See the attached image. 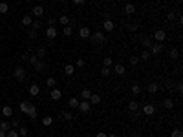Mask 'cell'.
<instances>
[{"label":"cell","mask_w":183,"mask_h":137,"mask_svg":"<svg viewBox=\"0 0 183 137\" xmlns=\"http://www.w3.org/2000/svg\"><path fill=\"white\" fill-rule=\"evenodd\" d=\"M90 42L94 44V46H104L106 44V35H104V31H92V35H90Z\"/></svg>","instance_id":"obj_1"},{"label":"cell","mask_w":183,"mask_h":137,"mask_svg":"<svg viewBox=\"0 0 183 137\" xmlns=\"http://www.w3.org/2000/svg\"><path fill=\"white\" fill-rule=\"evenodd\" d=\"M13 77L17 79V81H26V77H28V70L24 66H17L15 70H13Z\"/></svg>","instance_id":"obj_2"},{"label":"cell","mask_w":183,"mask_h":137,"mask_svg":"<svg viewBox=\"0 0 183 137\" xmlns=\"http://www.w3.org/2000/svg\"><path fill=\"white\" fill-rule=\"evenodd\" d=\"M141 113H143L145 117H152L154 113H156V106H154V104H150V102H148V104H143Z\"/></svg>","instance_id":"obj_3"},{"label":"cell","mask_w":183,"mask_h":137,"mask_svg":"<svg viewBox=\"0 0 183 137\" xmlns=\"http://www.w3.org/2000/svg\"><path fill=\"white\" fill-rule=\"evenodd\" d=\"M152 40H154V42H159V44H163V42L167 40V33H165V29H157V31L154 33V37H152Z\"/></svg>","instance_id":"obj_4"},{"label":"cell","mask_w":183,"mask_h":137,"mask_svg":"<svg viewBox=\"0 0 183 137\" xmlns=\"http://www.w3.org/2000/svg\"><path fill=\"white\" fill-rule=\"evenodd\" d=\"M57 35H59V31H57L55 26H48V28H46V38H48V40H55Z\"/></svg>","instance_id":"obj_5"},{"label":"cell","mask_w":183,"mask_h":137,"mask_svg":"<svg viewBox=\"0 0 183 137\" xmlns=\"http://www.w3.org/2000/svg\"><path fill=\"white\" fill-rule=\"evenodd\" d=\"M33 68H35V72H39V73H44V72H48V64H46L44 60H37L35 64H33Z\"/></svg>","instance_id":"obj_6"},{"label":"cell","mask_w":183,"mask_h":137,"mask_svg":"<svg viewBox=\"0 0 183 137\" xmlns=\"http://www.w3.org/2000/svg\"><path fill=\"white\" fill-rule=\"evenodd\" d=\"M113 29H116V24H113V20L106 18V20L103 22V31H106V33H112Z\"/></svg>","instance_id":"obj_7"},{"label":"cell","mask_w":183,"mask_h":137,"mask_svg":"<svg viewBox=\"0 0 183 137\" xmlns=\"http://www.w3.org/2000/svg\"><path fill=\"white\" fill-rule=\"evenodd\" d=\"M150 55H159V53H161L163 51V44H159V42H154L152 46H150Z\"/></svg>","instance_id":"obj_8"},{"label":"cell","mask_w":183,"mask_h":137,"mask_svg":"<svg viewBox=\"0 0 183 137\" xmlns=\"http://www.w3.org/2000/svg\"><path fill=\"white\" fill-rule=\"evenodd\" d=\"M90 35H92V29H90L88 26H81V28H79V37H81V38L88 40V38H90Z\"/></svg>","instance_id":"obj_9"},{"label":"cell","mask_w":183,"mask_h":137,"mask_svg":"<svg viewBox=\"0 0 183 137\" xmlns=\"http://www.w3.org/2000/svg\"><path fill=\"white\" fill-rule=\"evenodd\" d=\"M77 110H81L82 113H90V111H92V104H90V101H81L79 106H77Z\"/></svg>","instance_id":"obj_10"},{"label":"cell","mask_w":183,"mask_h":137,"mask_svg":"<svg viewBox=\"0 0 183 137\" xmlns=\"http://www.w3.org/2000/svg\"><path fill=\"white\" fill-rule=\"evenodd\" d=\"M125 72H126V68L123 64H113L112 66V73H116V75H125Z\"/></svg>","instance_id":"obj_11"},{"label":"cell","mask_w":183,"mask_h":137,"mask_svg":"<svg viewBox=\"0 0 183 137\" xmlns=\"http://www.w3.org/2000/svg\"><path fill=\"white\" fill-rule=\"evenodd\" d=\"M159 88H161V86H159L157 82H148V84H147V91H148L150 95L157 93V91H159Z\"/></svg>","instance_id":"obj_12"},{"label":"cell","mask_w":183,"mask_h":137,"mask_svg":"<svg viewBox=\"0 0 183 137\" xmlns=\"http://www.w3.org/2000/svg\"><path fill=\"white\" fill-rule=\"evenodd\" d=\"M44 11H46V9H44V6H42V4H37V6L31 9V15L39 18V17H42V15H44Z\"/></svg>","instance_id":"obj_13"},{"label":"cell","mask_w":183,"mask_h":137,"mask_svg":"<svg viewBox=\"0 0 183 137\" xmlns=\"http://www.w3.org/2000/svg\"><path fill=\"white\" fill-rule=\"evenodd\" d=\"M128 111H132V113L139 111V102H137L135 99H130V101H128Z\"/></svg>","instance_id":"obj_14"},{"label":"cell","mask_w":183,"mask_h":137,"mask_svg":"<svg viewBox=\"0 0 183 137\" xmlns=\"http://www.w3.org/2000/svg\"><path fill=\"white\" fill-rule=\"evenodd\" d=\"M50 97H51L53 101H60V99H62V91H60L59 88H51V93H50Z\"/></svg>","instance_id":"obj_15"},{"label":"cell","mask_w":183,"mask_h":137,"mask_svg":"<svg viewBox=\"0 0 183 137\" xmlns=\"http://www.w3.org/2000/svg\"><path fill=\"white\" fill-rule=\"evenodd\" d=\"M11 115H13V108H11V106H8V104H6V106H2V117H4V119H9Z\"/></svg>","instance_id":"obj_16"},{"label":"cell","mask_w":183,"mask_h":137,"mask_svg":"<svg viewBox=\"0 0 183 137\" xmlns=\"http://www.w3.org/2000/svg\"><path fill=\"white\" fill-rule=\"evenodd\" d=\"M174 99H170V97H167V99H163V102H161V106L165 108V110H172L174 108Z\"/></svg>","instance_id":"obj_17"},{"label":"cell","mask_w":183,"mask_h":137,"mask_svg":"<svg viewBox=\"0 0 183 137\" xmlns=\"http://www.w3.org/2000/svg\"><path fill=\"white\" fill-rule=\"evenodd\" d=\"M29 108H31V104H29L28 101H20V104H18V110H20L22 113H28V111H29Z\"/></svg>","instance_id":"obj_18"},{"label":"cell","mask_w":183,"mask_h":137,"mask_svg":"<svg viewBox=\"0 0 183 137\" xmlns=\"http://www.w3.org/2000/svg\"><path fill=\"white\" fill-rule=\"evenodd\" d=\"M39 93H40V86H39V84H31V86H29V95H31V97H37Z\"/></svg>","instance_id":"obj_19"},{"label":"cell","mask_w":183,"mask_h":137,"mask_svg":"<svg viewBox=\"0 0 183 137\" xmlns=\"http://www.w3.org/2000/svg\"><path fill=\"white\" fill-rule=\"evenodd\" d=\"M35 55H37V57H39L40 60H44V59H46V55H48V50H46L44 46H40V48L37 50V53H35Z\"/></svg>","instance_id":"obj_20"},{"label":"cell","mask_w":183,"mask_h":137,"mask_svg":"<svg viewBox=\"0 0 183 137\" xmlns=\"http://www.w3.org/2000/svg\"><path fill=\"white\" fill-rule=\"evenodd\" d=\"M141 44H143L145 50H150V46L154 44V40H152L150 37H143V38H141Z\"/></svg>","instance_id":"obj_21"},{"label":"cell","mask_w":183,"mask_h":137,"mask_svg":"<svg viewBox=\"0 0 183 137\" xmlns=\"http://www.w3.org/2000/svg\"><path fill=\"white\" fill-rule=\"evenodd\" d=\"M26 115H28L29 119H37V115H39V110H37V106H33V104H31V108H29V111L26 113Z\"/></svg>","instance_id":"obj_22"},{"label":"cell","mask_w":183,"mask_h":137,"mask_svg":"<svg viewBox=\"0 0 183 137\" xmlns=\"http://www.w3.org/2000/svg\"><path fill=\"white\" fill-rule=\"evenodd\" d=\"M73 73H75V66H73V64H66V66H64V75H70V77H72Z\"/></svg>","instance_id":"obj_23"},{"label":"cell","mask_w":183,"mask_h":137,"mask_svg":"<svg viewBox=\"0 0 183 137\" xmlns=\"http://www.w3.org/2000/svg\"><path fill=\"white\" fill-rule=\"evenodd\" d=\"M31 22H33V17L31 15H24V17H22V26H26V28L29 26L31 28Z\"/></svg>","instance_id":"obj_24"},{"label":"cell","mask_w":183,"mask_h":137,"mask_svg":"<svg viewBox=\"0 0 183 137\" xmlns=\"http://www.w3.org/2000/svg\"><path fill=\"white\" fill-rule=\"evenodd\" d=\"M60 117H62L64 121H68V123H72V121H73V113H72V111H60Z\"/></svg>","instance_id":"obj_25"},{"label":"cell","mask_w":183,"mask_h":137,"mask_svg":"<svg viewBox=\"0 0 183 137\" xmlns=\"http://www.w3.org/2000/svg\"><path fill=\"white\" fill-rule=\"evenodd\" d=\"M53 124V117L51 115H44L42 117V126H51Z\"/></svg>","instance_id":"obj_26"},{"label":"cell","mask_w":183,"mask_h":137,"mask_svg":"<svg viewBox=\"0 0 183 137\" xmlns=\"http://www.w3.org/2000/svg\"><path fill=\"white\" fill-rule=\"evenodd\" d=\"M125 13H126V15H134V13H135V6H134L132 2H128V4L125 6Z\"/></svg>","instance_id":"obj_27"},{"label":"cell","mask_w":183,"mask_h":137,"mask_svg":"<svg viewBox=\"0 0 183 137\" xmlns=\"http://www.w3.org/2000/svg\"><path fill=\"white\" fill-rule=\"evenodd\" d=\"M0 130H2V132H8V130H11V124H9V121H6V119H2V121H0Z\"/></svg>","instance_id":"obj_28"},{"label":"cell","mask_w":183,"mask_h":137,"mask_svg":"<svg viewBox=\"0 0 183 137\" xmlns=\"http://www.w3.org/2000/svg\"><path fill=\"white\" fill-rule=\"evenodd\" d=\"M59 24L60 26H68V24H70V17H68V15H60L59 17Z\"/></svg>","instance_id":"obj_29"},{"label":"cell","mask_w":183,"mask_h":137,"mask_svg":"<svg viewBox=\"0 0 183 137\" xmlns=\"http://www.w3.org/2000/svg\"><path fill=\"white\" fill-rule=\"evenodd\" d=\"M88 101H90V104H92V106H94V104H99V102H101V95H95V93H92V97H90Z\"/></svg>","instance_id":"obj_30"},{"label":"cell","mask_w":183,"mask_h":137,"mask_svg":"<svg viewBox=\"0 0 183 137\" xmlns=\"http://www.w3.org/2000/svg\"><path fill=\"white\" fill-rule=\"evenodd\" d=\"M101 75H103L104 79H108V77L112 75V68H106V66H103V68H101Z\"/></svg>","instance_id":"obj_31"},{"label":"cell","mask_w":183,"mask_h":137,"mask_svg":"<svg viewBox=\"0 0 183 137\" xmlns=\"http://www.w3.org/2000/svg\"><path fill=\"white\" fill-rule=\"evenodd\" d=\"M90 97H92V91H90L88 88H84V90L81 91V99H82V101H88Z\"/></svg>","instance_id":"obj_32"},{"label":"cell","mask_w":183,"mask_h":137,"mask_svg":"<svg viewBox=\"0 0 183 137\" xmlns=\"http://www.w3.org/2000/svg\"><path fill=\"white\" fill-rule=\"evenodd\" d=\"M79 102H81V99H79V97H70V108H73V110H77V106H79Z\"/></svg>","instance_id":"obj_33"},{"label":"cell","mask_w":183,"mask_h":137,"mask_svg":"<svg viewBox=\"0 0 183 137\" xmlns=\"http://www.w3.org/2000/svg\"><path fill=\"white\" fill-rule=\"evenodd\" d=\"M62 33H64L66 37H72V35H73V28H72L70 24H68V26H64V28H62Z\"/></svg>","instance_id":"obj_34"},{"label":"cell","mask_w":183,"mask_h":137,"mask_svg":"<svg viewBox=\"0 0 183 137\" xmlns=\"http://www.w3.org/2000/svg\"><path fill=\"white\" fill-rule=\"evenodd\" d=\"M9 11V4L8 2H0V15H6Z\"/></svg>","instance_id":"obj_35"},{"label":"cell","mask_w":183,"mask_h":137,"mask_svg":"<svg viewBox=\"0 0 183 137\" xmlns=\"http://www.w3.org/2000/svg\"><path fill=\"white\" fill-rule=\"evenodd\" d=\"M28 37H29L31 40H35V38H39V31L33 29V28H29V29H28Z\"/></svg>","instance_id":"obj_36"},{"label":"cell","mask_w":183,"mask_h":137,"mask_svg":"<svg viewBox=\"0 0 183 137\" xmlns=\"http://www.w3.org/2000/svg\"><path fill=\"white\" fill-rule=\"evenodd\" d=\"M169 57H170L172 60H176V59L179 57V50H178V48H172V50L169 51Z\"/></svg>","instance_id":"obj_37"},{"label":"cell","mask_w":183,"mask_h":137,"mask_svg":"<svg viewBox=\"0 0 183 137\" xmlns=\"http://www.w3.org/2000/svg\"><path fill=\"white\" fill-rule=\"evenodd\" d=\"M55 84H57L55 77H48V79H46V86H48V88H55Z\"/></svg>","instance_id":"obj_38"},{"label":"cell","mask_w":183,"mask_h":137,"mask_svg":"<svg viewBox=\"0 0 183 137\" xmlns=\"http://www.w3.org/2000/svg\"><path fill=\"white\" fill-rule=\"evenodd\" d=\"M150 57H152V55H150V51H148V50H143V51H141V55H139V60H148Z\"/></svg>","instance_id":"obj_39"},{"label":"cell","mask_w":183,"mask_h":137,"mask_svg":"<svg viewBox=\"0 0 183 137\" xmlns=\"http://www.w3.org/2000/svg\"><path fill=\"white\" fill-rule=\"evenodd\" d=\"M103 66L112 68V66H113V59H112V57H104V59H103Z\"/></svg>","instance_id":"obj_40"},{"label":"cell","mask_w":183,"mask_h":137,"mask_svg":"<svg viewBox=\"0 0 183 137\" xmlns=\"http://www.w3.org/2000/svg\"><path fill=\"white\" fill-rule=\"evenodd\" d=\"M170 137H183V132H181V128H174V130L170 132Z\"/></svg>","instance_id":"obj_41"},{"label":"cell","mask_w":183,"mask_h":137,"mask_svg":"<svg viewBox=\"0 0 183 137\" xmlns=\"http://www.w3.org/2000/svg\"><path fill=\"white\" fill-rule=\"evenodd\" d=\"M86 66V60L84 59H77V62H75V70H81V68H84Z\"/></svg>","instance_id":"obj_42"},{"label":"cell","mask_w":183,"mask_h":137,"mask_svg":"<svg viewBox=\"0 0 183 137\" xmlns=\"http://www.w3.org/2000/svg\"><path fill=\"white\" fill-rule=\"evenodd\" d=\"M40 26H42V22H40V20H39V18H35V20H33V22H31V28H33V29H37V31H39V29H40Z\"/></svg>","instance_id":"obj_43"},{"label":"cell","mask_w":183,"mask_h":137,"mask_svg":"<svg viewBox=\"0 0 183 137\" xmlns=\"http://www.w3.org/2000/svg\"><path fill=\"white\" fill-rule=\"evenodd\" d=\"M165 88H167L169 91H172V90H176V82H174V81H167V82H165Z\"/></svg>","instance_id":"obj_44"},{"label":"cell","mask_w":183,"mask_h":137,"mask_svg":"<svg viewBox=\"0 0 183 137\" xmlns=\"http://www.w3.org/2000/svg\"><path fill=\"white\" fill-rule=\"evenodd\" d=\"M132 93L134 95H139L141 93V86L139 84H132Z\"/></svg>","instance_id":"obj_45"},{"label":"cell","mask_w":183,"mask_h":137,"mask_svg":"<svg viewBox=\"0 0 183 137\" xmlns=\"http://www.w3.org/2000/svg\"><path fill=\"white\" fill-rule=\"evenodd\" d=\"M17 132H18V137H26V135H28V128H26V126H22V128H18Z\"/></svg>","instance_id":"obj_46"},{"label":"cell","mask_w":183,"mask_h":137,"mask_svg":"<svg viewBox=\"0 0 183 137\" xmlns=\"http://www.w3.org/2000/svg\"><path fill=\"white\" fill-rule=\"evenodd\" d=\"M130 64L137 66V64H139V57H137V55H130Z\"/></svg>","instance_id":"obj_47"},{"label":"cell","mask_w":183,"mask_h":137,"mask_svg":"<svg viewBox=\"0 0 183 137\" xmlns=\"http://www.w3.org/2000/svg\"><path fill=\"white\" fill-rule=\"evenodd\" d=\"M6 137H18V132H17L15 128H11V130H8V133H6Z\"/></svg>","instance_id":"obj_48"},{"label":"cell","mask_w":183,"mask_h":137,"mask_svg":"<svg viewBox=\"0 0 183 137\" xmlns=\"http://www.w3.org/2000/svg\"><path fill=\"white\" fill-rule=\"evenodd\" d=\"M37 60H39V57H37V55H29V57H28V62H29L31 66H33V64H35Z\"/></svg>","instance_id":"obj_49"},{"label":"cell","mask_w":183,"mask_h":137,"mask_svg":"<svg viewBox=\"0 0 183 137\" xmlns=\"http://www.w3.org/2000/svg\"><path fill=\"white\" fill-rule=\"evenodd\" d=\"M126 29H128V31H132V33H135V31H137V24H128V26H126Z\"/></svg>","instance_id":"obj_50"},{"label":"cell","mask_w":183,"mask_h":137,"mask_svg":"<svg viewBox=\"0 0 183 137\" xmlns=\"http://www.w3.org/2000/svg\"><path fill=\"white\" fill-rule=\"evenodd\" d=\"M9 124H11V128H18V126H20V121H18V119H11Z\"/></svg>","instance_id":"obj_51"},{"label":"cell","mask_w":183,"mask_h":137,"mask_svg":"<svg viewBox=\"0 0 183 137\" xmlns=\"http://www.w3.org/2000/svg\"><path fill=\"white\" fill-rule=\"evenodd\" d=\"M176 90H178V93H181V91H183V82H181V81L176 82Z\"/></svg>","instance_id":"obj_52"},{"label":"cell","mask_w":183,"mask_h":137,"mask_svg":"<svg viewBox=\"0 0 183 137\" xmlns=\"http://www.w3.org/2000/svg\"><path fill=\"white\" fill-rule=\"evenodd\" d=\"M55 22H57V20H55L53 17H50L48 20H46V24H48V26H55Z\"/></svg>","instance_id":"obj_53"},{"label":"cell","mask_w":183,"mask_h":137,"mask_svg":"<svg viewBox=\"0 0 183 137\" xmlns=\"http://www.w3.org/2000/svg\"><path fill=\"white\" fill-rule=\"evenodd\" d=\"M167 18H169L170 22H174V20H176V13H174V11H170V13L167 15Z\"/></svg>","instance_id":"obj_54"},{"label":"cell","mask_w":183,"mask_h":137,"mask_svg":"<svg viewBox=\"0 0 183 137\" xmlns=\"http://www.w3.org/2000/svg\"><path fill=\"white\" fill-rule=\"evenodd\" d=\"M72 2H73L75 6H82V4H86V0H72Z\"/></svg>","instance_id":"obj_55"},{"label":"cell","mask_w":183,"mask_h":137,"mask_svg":"<svg viewBox=\"0 0 183 137\" xmlns=\"http://www.w3.org/2000/svg\"><path fill=\"white\" fill-rule=\"evenodd\" d=\"M28 57H29L28 53H26V55H20V60H22V62H28Z\"/></svg>","instance_id":"obj_56"},{"label":"cell","mask_w":183,"mask_h":137,"mask_svg":"<svg viewBox=\"0 0 183 137\" xmlns=\"http://www.w3.org/2000/svg\"><path fill=\"white\" fill-rule=\"evenodd\" d=\"M95 137H108V135H106V133H104V132H99V133H97V135H95Z\"/></svg>","instance_id":"obj_57"},{"label":"cell","mask_w":183,"mask_h":137,"mask_svg":"<svg viewBox=\"0 0 183 137\" xmlns=\"http://www.w3.org/2000/svg\"><path fill=\"white\" fill-rule=\"evenodd\" d=\"M6 133H8V132H2V130H0V137H6Z\"/></svg>","instance_id":"obj_58"},{"label":"cell","mask_w":183,"mask_h":137,"mask_svg":"<svg viewBox=\"0 0 183 137\" xmlns=\"http://www.w3.org/2000/svg\"><path fill=\"white\" fill-rule=\"evenodd\" d=\"M108 137H119V135H117V133H110Z\"/></svg>","instance_id":"obj_59"},{"label":"cell","mask_w":183,"mask_h":137,"mask_svg":"<svg viewBox=\"0 0 183 137\" xmlns=\"http://www.w3.org/2000/svg\"><path fill=\"white\" fill-rule=\"evenodd\" d=\"M59 2H60V4H66V2H68V0H59Z\"/></svg>","instance_id":"obj_60"},{"label":"cell","mask_w":183,"mask_h":137,"mask_svg":"<svg viewBox=\"0 0 183 137\" xmlns=\"http://www.w3.org/2000/svg\"><path fill=\"white\" fill-rule=\"evenodd\" d=\"M37 2H39V4H42V2H46V0H37Z\"/></svg>","instance_id":"obj_61"},{"label":"cell","mask_w":183,"mask_h":137,"mask_svg":"<svg viewBox=\"0 0 183 137\" xmlns=\"http://www.w3.org/2000/svg\"><path fill=\"white\" fill-rule=\"evenodd\" d=\"M132 137H137V135H132Z\"/></svg>","instance_id":"obj_62"}]
</instances>
